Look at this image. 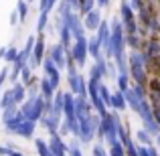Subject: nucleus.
<instances>
[{
	"mask_svg": "<svg viewBox=\"0 0 160 156\" xmlns=\"http://www.w3.org/2000/svg\"><path fill=\"white\" fill-rule=\"evenodd\" d=\"M16 12H18V18H20V23H24V18H27V14H28L27 0H18V2H16Z\"/></svg>",
	"mask_w": 160,
	"mask_h": 156,
	"instance_id": "obj_18",
	"label": "nucleus"
},
{
	"mask_svg": "<svg viewBox=\"0 0 160 156\" xmlns=\"http://www.w3.org/2000/svg\"><path fill=\"white\" fill-rule=\"evenodd\" d=\"M99 47H102V45H99V41H98V39L87 41V51H89V55L95 59V61H98V59L102 57V55H99Z\"/></svg>",
	"mask_w": 160,
	"mask_h": 156,
	"instance_id": "obj_16",
	"label": "nucleus"
},
{
	"mask_svg": "<svg viewBox=\"0 0 160 156\" xmlns=\"http://www.w3.org/2000/svg\"><path fill=\"white\" fill-rule=\"evenodd\" d=\"M35 146H37V150H39V156H53V154H51V150H49V144H47V142L37 140V142H35Z\"/></svg>",
	"mask_w": 160,
	"mask_h": 156,
	"instance_id": "obj_21",
	"label": "nucleus"
},
{
	"mask_svg": "<svg viewBox=\"0 0 160 156\" xmlns=\"http://www.w3.org/2000/svg\"><path fill=\"white\" fill-rule=\"evenodd\" d=\"M20 77H22V85H24V83L28 85V83L32 81V71H31V65H24V67H22V71H20Z\"/></svg>",
	"mask_w": 160,
	"mask_h": 156,
	"instance_id": "obj_23",
	"label": "nucleus"
},
{
	"mask_svg": "<svg viewBox=\"0 0 160 156\" xmlns=\"http://www.w3.org/2000/svg\"><path fill=\"white\" fill-rule=\"evenodd\" d=\"M49 150L53 156H67V146L63 144L61 136L59 134H51V140H49Z\"/></svg>",
	"mask_w": 160,
	"mask_h": 156,
	"instance_id": "obj_9",
	"label": "nucleus"
},
{
	"mask_svg": "<svg viewBox=\"0 0 160 156\" xmlns=\"http://www.w3.org/2000/svg\"><path fill=\"white\" fill-rule=\"evenodd\" d=\"M109 156H126V154H124V146H122L120 142H116V144H112V150H109Z\"/></svg>",
	"mask_w": 160,
	"mask_h": 156,
	"instance_id": "obj_26",
	"label": "nucleus"
},
{
	"mask_svg": "<svg viewBox=\"0 0 160 156\" xmlns=\"http://www.w3.org/2000/svg\"><path fill=\"white\" fill-rule=\"evenodd\" d=\"M0 105H2V109L10 108V105H14V99H12V89H6L2 95V99H0Z\"/></svg>",
	"mask_w": 160,
	"mask_h": 156,
	"instance_id": "obj_19",
	"label": "nucleus"
},
{
	"mask_svg": "<svg viewBox=\"0 0 160 156\" xmlns=\"http://www.w3.org/2000/svg\"><path fill=\"white\" fill-rule=\"evenodd\" d=\"M91 8H93V0H81V2H79V10L81 12H91Z\"/></svg>",
	"mask_w": 160,
	"mask_h": 156,
	"instance_id": "obj_27",
	"label": "nucleus"
},
{
	"mask_svg": "<svg viewBox=\"0 0 160 156\" xmlns=\"http://www.w3.org/2000/svg\"><path fill=\"white\" fill-rule=\"evenodd\" d=\"M51 112L55 113V116H61V113H63V93H57V95L53 98Z\"/></svg>",
	"mask_w": 160,
	"mask_h": 156,
	"instance_id": "obj_17",
	"label": "nucleus"
},
{
	"mask_svg": "<svg viewBox=\"0 0 160 156\" xmlns=\"http://www.w3.org/2000/svg\"><path fill=\"white\" fill-rule=\"evenodd\" d=\"M95 130H98V120H95L93 116L79 120V140L81 142H89L91 138H93Z\"/></svg>",
	"mask_w": 160,
	"mask_h": 156,
	"instance_id": "obj_3",
	"label": "nucleus"
},
{
	"mask_svg": "<svg viewBox=\"0 0 160 156\" xmlns=\"http://www.w3.org/2000/svg\"><path fill=\"white\" fill-rule=\"evenodd\" d=\"M51 61L59 67V69H65L67 67V53H65V47H63L61 43L51 47Z\"/></svg>",
	"mask_w": 160,
	"mask_h": 156,
	"instance_id": "obj_8",
	"label": "nucleus"
},
{
	"mask_svg": "<svg viewBox=\"0 0 160 156\" xmlns=\"http://www.w3.org/2000/svg\"><path fill=\"white\" fill-rule=\"evenodd\" d=\"M69 87L75 95H81V98L87 95V81L83 79V75H79V73L69 75Z\"/></svg>",
	"mask_w": 160,
	"mask_h": 156,
	"instance_id": "obj_7",
	"label": "nucleus"
},
{
	"mask_svg": "<svg viewBox=\"0 0 160 156\" xmlns=\"http://www.w3.org/2000/svg\"><path fill=\"white\" fill-rule=\"evenodd\" d=\"M0 109H2V105H0Z\"/></svg>",
	"mask_w": 160,
	"mask_h": 156,
	"instance_id": "obj_39",
	"label": "nucleus"
},
{
	"mask_svg": "<svg viewBox=\"0 0 160 156\" xmlns=\"http://www.w3.org/2000/svg\"><path fill=\"white\" fill-rule=\"evenodd\" d=\"M109 105H113L116 109H124V108H126V95L122 93V91L113 93V95H112V102H109Z\"/></svg>",
	"mask_w": 160,
	"mask_h": 156,
	"instance_id": "obj_15",
	"label": "nucleus"
},
{
	"mask_svg": "<svg viewBox=\"0 0 160 156\" xmlns=\"http://www.w3.org/2000/svg\"><path fill=\"white\" fill-rule=\"evenodd\" d=\"M122 16H124V23H126V27H128V31L134 33L136 24H134V16H132V10H130L128 4H124V6H122Z\"/></svg>",
	"mask_w": 160,
	"mask_h": 156,
	"instance_id": "obj_13",
	"label": "nucleus"
},
{
	"mask_svg": "<svg viewBox=\"0 0 160 156\" xmlns=\"http://www.w3.org/2000/svg\"><path fill=\"white\" fill-rule=\"evenodd\" d=\"M93 156H108V154H106V150H103L102 146H95V148H93Z\"/></svg>",
	"mask_w": 160,
	"mask_h": 156,
	"instance_id": "obj_31",
	"label": "nucleus"
},
{
	"mask_svg": "<svg viewBox=\"0 0 160 156\" xmlns=\"http://www.w3.org/2000/svg\"><path fill=\"white\" fill-rule=\"evenodd\" d=\"M4 55H6V47H0V59H4Z\"/></svg>",
	"mask_w": 160,
	"mask_h": 156,
	"instance_id": "obj_36",
	"label": "nucleus"
},
{
	"mask_svg": "<svg viewBox=\"0 0 160 156\" xmlns=\"http://www.w3.org/2000/svg\"><path fill=\"white\" fill-rule=\"evenodd\" d=\"M138 140L144 142V144H150V138H148V134H146V132H138Z\"/></svg>",
	"mask_w": 160,
	"mask_h": 156,
	"instance_id": "obj_30",
	"label": "nucleus"
},
{
	"mask_svg": "<svg viewBox=\"0 0 160 156\" xmlns=\"http://www.w3.org/2000/svg\"><path fill=\"white\" fill-rule=\"evenodd\" d=\"M16 18H18V12H12V14H10V24H16Z\"/></svg>",
	"mask_w": 160,
	"mask_h": 156,
	"instance_id": "obj_33",
	"label": "nucleus"
},
{
	"mask_svg": "<svg viewBox=\"0 0 160 156\" xmlns=\"http://www.w3.org/2000/svg\"><path fill=\"white\" fill-rule=\"evenodd\" d=\"M99 98H102V102H103V103H108V105H109V102H112V95H109L108 87H106V85H102V83H99Z\"/></svg>",
	"mask_w": 160,
	"mask_h": 156,
	"instance_id": "obj_24",
	"label": "nucleus"
},
{
	"mask_svg": "<svg viewBox=\"0 0 160 156\" xmlns=\"http://www.w3.org/2000/svg\"><path fill=\"white\" fill-rule=\"evenodd\" d=\"M18 112V108L16 105H10V108H6V109H2V122L4 124H8V122L14 118V113Z\"/></svg>",
	"mask_w": 160,
	"mask_h": 156,
	"instance_id": "obj_20",
	"label": "nucleus"
},
{
	"mask_svg": "<svg viewBox=\"0 0 160 156\" xmlns=\"http://www.w3.org/2000/svg\"><path fill=\"white\" fill-rule=\"evenodd\" d=\"M8 156H24V154L18 152V150H10V154H8Z\"/></svg>",
	"mask_w": 160,
	"mask_h": 156,
	"instance_id": "obj_35",
	"label": "nucleus"
},
{
	"mask_svg": "<svg viewBox=\"0 0 160 156\" xmlns=\"http://www.w3.org/2000/svg\"><path fill=\"white\" fill-rule=\"evenodd\" d=\"M99 4H102V6H106V4H108V0H99Z\"/></svg>",
	"mask_w": 160,
	"mask_h": 156,
	"instance_id": "obj_37",
	"label": "nucleus"
},
{
	"mask_svg": "<svg viewBox=\"0 0 160 156\" xmlns=\"http://www.w3.org/2000/svg\"><path fill=\"white\" fill-rule=\"evenodd\" d=\"M47 24H49V12H41L39 14V23H37V31L43 33L45 28H47Z\"/></svg>",
	"mask_w": 160,
	"mask_h": 156,
	"instance_id": "obj_22",
	"label": "nucleus"
},
{
	"mask_svg": "<svg viewBox=\"0 0 160 156\" xmlns=\"http://www.w3.org/2000/svg\"><path fill=\"white\" fill-rule=\"evenodd\" d=\"M4 59H6L8 63H14L16 59H18V51H16L14 47H10V49H6V55H4Z\"/></svg>",
	"mask_w": 160,
	"mask_h": 156,
	"instance_id": "obj_25",
	"label": "nucleus"
},
{
	"mask_svg": "<svg viewBox=\"0 0 160 156\" xmlns=\"http://www.w3.org/2000/svg\"><path fill=\"white\" fill-rule=\"evenodd\" d=\"M8 73H10L8 69H2V71H0V87H2V85H4V81L8 79Z\"/></svg>",
	"mask_w": 160,
	"mask_h": 156,
	"instance_id": "obj_29",
	"label": "nucleus"
},
{
	"mask_svg": "<svg viewBox=\"0 0 160 156\" xmlns=\"http://www.w3.org/2000/svg\"><path fill=\"white\" fill-rule=\"evenodd\" d=\"M130 63H132V75L138 79V81H142V79H144V65H142L140 55H132Z\"/></svg>",
	"mask_w": 160,
	"mask_h": 156,
	"instance_id": "obj_10",
	"label": "nucleus"
},
{
	"mask_svg": "<svg viewBox=\"0 0 160 156\" xmlns=\"http://www.w3.org/2000/svg\"><path fill=\"white\" fill-rule=\"evenodd\" d=\"M12 148H8V146H0V156H8L10 154Z\"/></svg>",
	"mask_w": 160,
	"mask_h": 156,
	"instance_id": "obj_32",
	"label": "nucleus"
},
{
	"mask_svg": "<svg viewBox=\"0 0 160 156\" xmlns=\"http://www.w3.org/2000/svg\"><path fill=\"white\" fill-rule=\"evenodd\" d=\"M87 39L85 37H81V39H75V45L73 49H71V59H73L77 65H83L87 59Z\"/></svg>",
	"mask_w": 160,
	"mask_h": 156,
	"instance_id": "obj_4",
	"label": "nucleus"
},
{
	"mask_svg": "<svg viewBox=\"0 0 160 156\" xmlns=\"http://www.w3.org/2000/svg\"><path fill=\"white\" fill-rule=\"evenodd\" d=\"M118 83H120V91H122V93H126V91H128V75H122L120 73Z\"/></svg>",
	"mask_w": 160,
	"mask_h": 156,
	"instance_id": "obj_28",
	"label": "nucleus"
},
{
	"mask_svg": "<svg viewBox=\"0 0 160 156\" xmlns=\"http://www.w3.org/2000/svg\"><path fill=\"white\" fill-rule=\"evenodd\" d=\"M156 118H158V120H160V109H158V112H156Z\"/></svg>",
	"mask_w": 160,
	"mask_h": 156,
	"instance_id": "obj_38",
	"label": "nucleus"
},
{
	"mask_svg": "<svg viewBox=\"0 0 160 156\" xmlns=\"http://www.w3.org/2000/svg\"><path fill=\"white\" fill-rule=\"evenodd\" d=\"M20 112H22V116L27 118V120H31V122H39L41 118L45 116V112H47V99H45L43 95H37V98H28L27 102L22 103Z\"/></svg>",
	"mask_w": 160,
	"mask_h": 156,
	"instance_id": "obj_1",
	"label": "nucleus"
},
{
	"mask_svg": "<svg viewBox=\"0 0 160 156\" xmlns=\"http://www.w3.org/2000/svg\"><path fill=\"white\" fill-rule=\"evenodd\" d=\"M24 98H27V87L16 81L14 85H12V99H14V105L24 103Z\"/></svg>",
	"mask_w": 160,
	"mask_h": 156,
	"instance_id": "obj_12",
	"label": "nucleus"
},
{
	"mask_svg": "<svg viewBox=\"0 0 160 156\" xmlns=\"http://www.w3.org/2000/svg\"><path fill=\"white\" fill-rule=\"evenodd\" d=\"M43 69H45V77L51 81V85L57 89L59 83H61V73H59V67L51 61V57H45L43 59Z\"/></svg>",
	"mask_w": 160,
	"mask_h": 156,
	"instance_id": "obj_5",
	"label": "nucleus"
},
{
	"mask_svg": "<svg viewBox=\"0 0 160 156\" xmlns=\"http://www.w3.org/2000/svg\"><path fill=\"white\" fill-rule=\"evenodd\" d=\"M99 23H102V18H99V12H95V10H91V12H87L85 14V27L87 28H98L99 27Z\"/></svg>",
	"mask_w": 160,
	"mask_h": 156,
	"instance_id": "obj_14",
	"label": "nucleus"
},
{
	"mask_svg": "<svg viewBox=\"0 0 160 156\" xmlns=\"http://www.w3.org/2000/svg\"><path fill=\"white\" fill-rule=\"evenodd\" d=\"M43 59H45V39L39 37V39H35V49H32V55L28 59V65L31 67L43 65Z\"/></svg>",
	"mask_w": 160,
	"mask_h": 156,
	"instance_id": "obj_6",
	"label": "nucleus"
},
{
	"mask_svg": "<svg viewBox=\"0 0 160 156\" xmlns=\"http://www.w3.org/2000/svg\"><path fill=\"white\" fill-rule=\"evenodd\" d=\"M35 128H37V122L24 120L22 124L18 126V130H16V136H20V138H31L32 134H35Z\"/></svg>",
	"mask_w": 160,
	"mask_h": 156,
	"instance_id": "obj_11",
	"label": "nucleus"
},
{
	"mask_svg": "<svg viewBox=\"0 0 160 156\" xmlns=\"http://www.w3.org/2000/svg\"><path fill=\"white\" fill-rule=\"evenodd\" d=\"M109 47H112L113 57H122L124 55V33H122V24L113 23L112 27V35H109Z\"/></svg>",
	"mask_w": 160,
	"mask_h": 156,
	"instance_id": "obj_2",
	"label": "nucleus"
},
{
	"mask_svg": "<svg viewBox=\"0 0 160 156\" xmlns=\"http://www.w3.org/2000/svg\"><path fill=\"white\" fill-rule=\"evenodd\" d=\"M55 4H57V0H47V12L51 10V8L55 6Z\"/></svg>",
	"mask_w": 160,
	"mask_h": 156,
	"instance_id": "obj_34",
	"label": "nucleus"
}]
</instances>
